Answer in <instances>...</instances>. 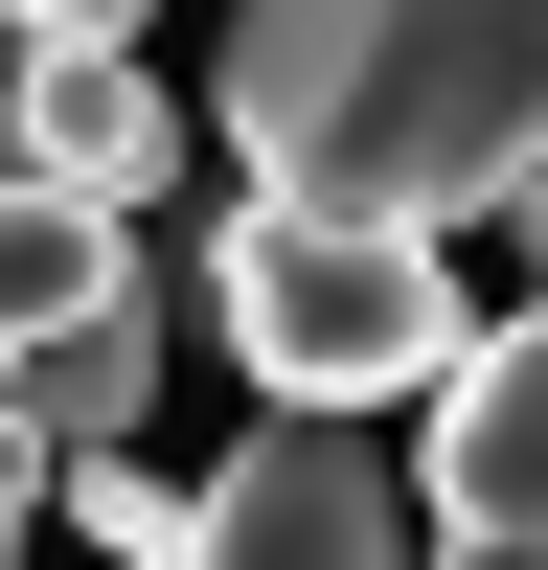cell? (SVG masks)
Segmentation results:
<instances>
[{
  "label": "cell",
  "instance_id": "1",
  "mask_svg": "<svg viewBox=\"0 0 548 570\" xmlns=\"http://www.w3.org/2000/svg\"><path fill=\"white\" fill-rule=\"evenodd\" d=\"M206 115L274 206L457 228L548 160V0H228Z\"/></svg>",
  "mask_w": 548,
  "mask_h": 570
},
{
  "label": "cell",
  "instance_id": "2",
  "mask_svg": "<svg viewBox=\"0 0 548 570\" xmlns=\"http://www.w3.org/2000/svg\"><path fill=\"white\" fill-rule=\"evenodd\" d=\"M206 320H228V365L274 411H411L457 365V252L389 228V206H274L252 183L206 228Z\"/></svg>",
  "mask_w": 548,
  "mask_h": 570
},
{
  "label": "cell",
  "instance_id": "3",
  "mask_svg": "<svg viewBox=\"0 0 548 570\" xmlns=\"http://www.w3.org/2000/svg\"><path fill=\"white\" fill-rule=\"evenodd\" d=\"M411 525L480 570H548V297L457 320V365L411 389Z\"/></svg>",
  "mask_w": 548,
  "mask_h": 570
},
{
  "label": "cell",
  "instance_id": "4",
  "mask_svg": "<svg viewBox=\"0 0 548 570\" xmlns=\"http://www.w3.org/2000/svg\"><path fill=\"white\" fill-rule=\"evenodd\" d=\"M183 525H206V570H411L434 548L411 480L365 456V411H274V389H252V456L183 480Z\"/></svg>",
  "mask_w": 548,
  "mask_h": 570
},
{
  "label": "cell",
  "instance_id": "5",
  "mask_svg": "<svg viewBox=\"0 0 548 570\" xmlns=\"http://www.w3.org/2000/svg\"><path fill=\"white\" fill-rule=\"evenodd\" d=\"M0 160L91 183V206H160L183 183V91L137 69V46H0Z\"/></svg>",
  "mask_w": 548,
  "mask_h": 570
},
{
  "label": "cell",
  "instance_id": "6",
  "mask_svg": "<svg viewBox=\"0 0 548 570\" xmlns=\"http://www.w3.org/2000/svg\"><path fill=\"white\" fill-rule=\"evenodd\" d=\"M0 411H23L46 456L137 434V411H160V274H115V297H91V320H46V343H0Z\"/></svg>",
  "mask_w": 548,
  "mask_h": 570
},
{
  "label": "cell",
  "instance_id": "7",
  "mask_svg": "<svg viewBox=\"0 0 548 570\" xmlns=\"http://www.w3.org/2000/svg\"><path fill=\"white\" fill-rule=\"evenodd\" d=\"M115 274H160V252H137V206H91V183L0 160V343H46V320H91Z\"/></svg>",
  "mask_w": 548,
  "mask_h": 570
},
{
  "label": "cell",
  "instance_id": "8",
  "mask_svg": "<svg viewBox=\"0 0 548 570\" xmlns=\"http://www.w3.org/2000/svg\"><path fill=\"white\" fill-rule=\"evenodd\" d=\"M46 502H69L91 548H137V570H206V525H183V480H137V434H91V456H46Z\"/></svg>",
  "mask_w": 548,
  "mask_h": 570
},
{
  "label": "cell",
  "instance_id": "9",
  "mask_svg": "<svg viewBox=\"0 0 548 570\" xmlns=\"http://www.w3.org/2000/svg\"><path fill=\"white\" fill-rule=\"evenodd\" d=\"M0 46H137V0H0Z\"/></svg>",
  "mask_w": 548,
  "mask_h": 570
},
{
  "label": "cell",
  "instance_id": "10",
  "mask_svg": "<svg viewBox=\"0 0 548 570\" xmlns=\"http://www.w3.org/2000/svg\"><path fill=\"white\" fill-rule=\"evenodd\" d=\"M23 525H46V434L0 411V548H23Z\"/></svg>",
  "mask_w": 548,
  "mask_h": 570
},
{
  "label": "cell",
  "instance_id": "11",
  "mask_svg": "<svg viewBox=\"0 0 548 570\" xmlns=\"http://www.w3.org/2000/svg\"><path fill=\"white\" fill-rule=\"evenodd\" d=\"M480 228H502V252H526V274H548V160H526V183H502V206H480Z\"/></svg>",
  "mask_w": 548,
  "mask_h": 570
}]
</instances>
